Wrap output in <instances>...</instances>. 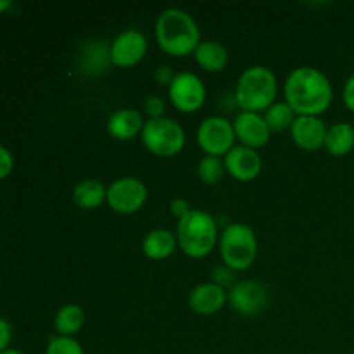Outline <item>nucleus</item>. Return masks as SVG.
Returning a JSON list of instances; mask_svg holds the SVG:
<instances>
[{"label": "nucleus", "instance_id": "f257e3e1", "mask_svg": "<svg viewBox=\"0 0 354 354\" xmlns=\"http://www.w3.org/2000/svg\"><path fill=\"white\" fill-rule=\"evenodd\" d=\"M283 97L297 116H322L332 106L334 88L324 71L313 66H299L286 78Z\"/></svg>", "mask_w": 354, "mask_h": 354}, {"label": "nucleus", "instance_id": "f03ea898", "mask_svg": "<svg viewBox=\"0 0 354 354\" xmlns=\"http://www.w3.org/2000/svg\"><path fill=\"white\" fill-rule=\"evenodd\" d=\"M154 33L161 50L173 57H185L194 54L203 41L196 19L187 10L178 7H169L159 14Z\"/></svg>", "mask_w": 354, "mask_h": 354}, {"label": "nucleus", "instance_id": "7ed1b4c3", "mask_svg": "<svg viewBox=\"0 0 354 354\" xmlns=\"http://www.w3.org/2000/svg\"><path fill=\"white\" fill-rule=\"evenodd\" d=\"M277 92L279 82L272 69L266 66H249L239 76L234 99L241 111L263 114L272 104L277 102Z\"/></svg>", "mask_w": 354, "mask_h": 354}, {"label": "nucleus", "instance_id": "20e7f679", "mask_svg": "<svg viewBox=\"0 0 354 354\" xmlns=\"http://www.w3.org/2000/svg\"><path fill=\"white\" fill-rule=\"evenodd\" d=\"M176 241L183 254L201 259L213 252L220 242L218 223L207 211L192 209L176 223Z\"/></svg>", "mask_w": 354, "mask_h": 354}, {"label": "nucleus", "instance_id": "39448f33", "mask_svg": "<svg viewBox=\"0 0 354 354\" xmlns=\"http://www.w3.org/2000/svg\"><path fill=\"white\" fill-rule=\"evenodd\" d=\"M220 254L223 265L234 272L251 268L258 256V237L245 223H230L220 234Z\"/></svg>", "mask_w": 354, "mask_h": 354}, {"label": "nucleus", "instance_id": "423d86ee", "mask_svg": "<svg viewBox=\"0 0 354 354\" xmlns=\"http://www.w3.org/2000/svg\"><path fill=\"white\" fill-rule=\"evenodd\" d=\"M140 137L145 149L159 158H173L180 154L187 140L182 124L168 116L145 121Z\"/></svg>", "mask_w": 354, "mask_h": 354}, {"label": "nucleus", "instance_id": "0eeeda50", "mask_svg": "<svg viewBox=\"0 0 354 354\" xmlns=\"http://www.w3.org/2000/svg\"><path fill=\"white\" fill-rule=\"evenodd\" d=\"M234 123L225 116H207L197 128V144L204 154L225 158L235 147Z\"/></svg>", "mask_w": 354, "mask_h": 354}, {"label": "nucleus", "instance_id": "6e6552de", "mask_svg": "<svg viewBox=\"0 0 354 354\" xmlns=\"http://www.w3.org/2000/svg\"><path fill=\"white\" fill-rule=\"evenodd\" d=\"M147 187L137 176H120L107 187L109 207L120 214H133L147 203Z\"/></svg>", "mask_w": 354, "mask_h": 354}, {"label": "nucleus", "instance_id": "1a4fd4ad", "mask_svg": "<svg viewBox=\"0 0 354 354\" xmlns=\"http://www.w3.org/2000/svg\"><path fill=\"white\" fill-rule=\"evenodd\" d=\"M207 90L201 76L192 71L176 73L175 80L168 86V97L173 106L182 113H196L206 102Z\"/></svg>", "mask_w": 354, "mask_h": 354}, {"label": "nucleus", "instance_id": "9d476101", "mask_svg": "<svg viewBox=\"0 0 354 354\" xmlns=\"http://www.w3.org/2000/svg\"><path fill=\"white\" fill-rule=\"evenodd\" d=\"M228 304L232 310L244 317H254L268 306V290L256 280H241L227 290Z\"/></svg>", "mask_w": 354, "mask_h": 354}, {"label": "nucleus", "instance_id": "9b49d317", "mask_svg": "<svg viewBox=\"0 0 354 354\" xmlns=\"http://www.w3.org/2000/svg\"><path fill=\"white\" fill-rule=\"evenodd\" d=\"M147 38L137 28H128L116 35L109 45L111 62L118 68H131L137 66L147 54Z\"/></svg>", "mask_w": 354, "mask_h": 354}, {"label": "nucleus", "instance_id": "f8f14e48", "mask_svg": "<svg viewBox=\"0 0 354 354\" xmlns=\"http://www.w3.org/2000/svg\"><path fill=\"white\" fill-rule=\"evenodd\" d=\"M225 169L232 178L239 182H251L261 173L263 159L256 149L245 147V145H235L230 152L223 158Z\"/></svg>", "mask_w": 354, "mask_h": 354}, {"label": "nucleus", "instance_id": "ddd939ff", "mask_svg": "<svg viewBox=\"0 0 354 354\" xmlns=\"http://www.w3.org/2000/svg\"><path fill=\"white\" fill-rule=\"evenodd\" d=\"M232 123H234L235 137L241 142V145L258 151L259 147L268 144L272 131H270L261 113L241 111Z\"/></svg>", "mask_w": 354, "mask_h": 354}, {"label": "nucleus", "instance_id": "4468645a", "mask_svg": "<svg viewBox=\"0 0 354 354\" xmlns=\"http://www.w3.org/2000/svg\"><path fill=\"white\" fill-rule=\"evenodd\" d=\"M328 127L320 116H297L290 127V137L304 151H318L325 145Z\"/></svg>", "mask_w": 354, "mask_h": 354}, {"label": "nucleus", "instance_id": "2eb2a0df", "mask_svg": "<svg viewBox=\"0 0 354 354\" xmlns=\"http://www.w3.org/2000/svg\"><path fill=\"white\" fill-rule=\"evenodd\" d=\"M228 303L227 289L214 282H204L194 287L189 294V306L194 313L209 317L218 313Z\"/></svg>", "mask_w": 354, "mask_h": 354}, {"label": "nucleus", "instance_id": "dca6fc26", "mask_svg": "<svg viewBox=\"0 0 354 354\" xmlns=\"http://www.w3.org/2000/svg\"><path fill=\"white\" fill-rule=\"evenodd\" d=\"M144 124V116L137 109H133V107H121V109H116L107 118L106 128L113 138L128 142L133 140L137 135L142 133Z\"/></svg>", "mask_w": 354, "mask_h": 354}, {"label": "nucleus", "instance_id": "f3484780", "mask_svg": "<svg viewBox=\"0 0 354 354\" xmlns=\"http://www.w3.org/2000/svg\"><path fill=\"white\" fill-rule=\"evenodd\" d=\"M176 248H178L176 235L173 232L166 230V228L151 230L144 237V242H142V251H144V254L149 259H154V261H161V259L169 258L176 251Z\"/></svg>", "mask_w": 354, "mask_h": 354}, {"label": "nucleus", "instance_id": "a211bd4d", "mask_svg": "<svg viewBox=\"0 0 354 354\" xmlns=\"http://www.w3.org/2000/svg\"><path fill=\"white\" fill-rule=\"evenodd\" d=\"M73 201L82 209H97L107 201V187L95 178L82 180L73 189Z\"/></svg>", "mask_w": 354, "mask_h": 354}, {"label": "nucleus", "instance_id": "6ab92c4d", "mask_svg": "<svg viewBox=\"0 0 354 354\" xmlns=\"http://www.w3.org/2000/svg\"><path fill=\"white\" fill-rule=\"evenodd\" d=\"M196 62L209 73H218L228 64V50L216 40H203L194 52Z\"/></svg>", "mask_w": 354, "mask_h": 354}, {"label": "nucleus", "instance_id": "aec40b11", "mask_svg": "<svg viewBox=\"0 0 354 354\" xmlns=\"http://www.w3.org/2000/svg\"><path fill=\"white\" fill-rule=\"evenodd\" d=\"M324 149L335 158L348 156L354 149V124L342 121L328 127Z\"/></svg>", "mask_w": 354, "mask_h": 354}, {"label": "nucleus", "instance_id": "412c9836", "mask_svg": "<svg viewBox=\"0 0 354 354\" xmlns=\"http://www.w3.org/2000/svg\"><path fill=\"white\" fill-rule=\"evenodd\" d=\"M85 325V311L78 304H64L54 317V328L57 335L75 337Z\"/></svg>", "mask_w": 354, "mask_h": 354}, {"label": "nucleus", "instance_id": "4be33fe9", "mask_svg": "<svg viewBox=\"0 0 354 354\" xmlns=\"http://www.w3.org/2000/svg\"><path fill=\"white\" fill-rule=\"evenodd\" d=\"M266 124H268L270 131H275V133H282V131L290 130L292 123L296 121L297 114L294 113L292 107L286 102V100H277L275 104L268 107V109L263 113Z\"/></svg>", "mask_w": 354, "mask_h": 354}, {"label": "nucleus", "instance_id": "5701e85b", "mask_svg": "<svg viewBox=\"0 0 354 354\" xmlns=\"http://www.w3.org/2000/svg\"><path fill=\"white\" fill-rule=\"evenodd\" d=\"M82 61L85 64V71L93 75V73H100L107 68L111 62L109 55V45L104 44L102 40H92L83 47L82 52Z\"/></svg>", "mask_w": 354, "mask_h": 354}, {"label": "nucleus", "instance_id": "b1692460", "mask_svg": "<svg viewBox=\"0 0 354 354\" xmlns=\"http://www.w3.org/2000/svg\"><path fill=\"white\" fill-rule=\"evenodd\" d=\"M225 162L223 159L218 158V156H207L204 154L201 158L199 165H197V175L199 180L206 185H214V183L220 182L225 175Z\"/></svg>", "mask_w": 354, "mask_h": 354}, {"label": "nucleus", "instance_id": "393cba45", "mask_svg": "<svg viewBox=\"0 0 354 354\" xmlns=\"http://www.w3.org/2000/svg\"><path fill=\"white\" fill-rule=\"evenodd\" d=\"M45 354H85L83 346L75 337L64 335H52L45 348Z\"/></svg>", "mask_w": 354, "mask_h": 354}, {"label": "nucleus", "instance_id": "a878e982", "mask_svg": "<svg viewBox=\"0 0 354 354\" xmlns=\"http://www.w3.org/2000/svg\"><path fill=\"white\" fill-rule=\"evenodd\" d=\"M144 111L145 114H147L149 120H159V118H165V111H166L165 99L159 95L147 97L144 102Z\"/></svg>", "mask_w": 354, "mask_h": 354}, {"label": "nucleus", "instance_id": "bb28decb", "mask_svg": "<svg viewBox=\"0 0 354 354\" xmlns=\"http://www.w3.org/2000/svg\"><path fill=\"white\" fill-rule=\"evenodd\" d=\"M234 270L228 268L227 265H220V266H214L213 272H211V282H214L216 286L220 287H228L230 289L234 286Z\"/></svg>", "mask_w": 354, "mask_h": 354}, {"label": "nucleus", "instance_id": "cd10ccee", "mask_svg": "<svg viewBox=\"0 0 354 354\" xmlns=\"http://www.w3.org/2000/svg\"><path fill=\"white\" fill-rule=\"evenodd\" d=\"M14 169V158L10 151L3 145H0V180L7 178Z\"/></svg>", "mask_w": 354, "mask_h": 354}, {"label": "nucleus", "instance_id": "c85d7f7f", "mask_svg": "<svg viewBox=\"0 0 354 354\" xmlns=\"http://www.w3.org/2000/svg\"><path fill=\"white\" fill-rule=\"evenodd\" d=\"M169 209H171V214L176 218V220H182V218L187 216L194 207L190 206V203L187 199H183V197H176V199H173L171 204H169Z\"/></svg>", "mask_w": 354, "mask_h": 354}, {"label": "nucleus", "instance_id": "c756f323", "mask_svg": "<svg viewBox=\"0 0 354 354\" xmlns=\"http://www.w3.org/2000/svg\"><path fill=\"white\" fill-rule=\"evenodd\" d=\"M175 76L176 73L173 71L168 64H161L154 69V80L159 83V85L169 86L173 80H175Z\"/></svg>", "mask_w": 354, "mask_h": 354}, {"label": "nucleus", "instance_id": "7c9ffc66", "mask_svg": "<svg viewBox=\"0 0 354 354\" xmlns=\"http://www.w3.org/2000/svg\"><path fill=\"white\" fill-rule=\"evenodd\" d=\"M10 341H12V328L6 318L0 317V353L9 349Z\"/></svg>", "mask_w": 354, "mask_h": 354}, {"label": "nucleus", "instance_id": "2f4dec72", "mask_svg": "<svg viewBox=\"0 0 354 354\" xmlns=\"http://www.w3.org/2000/svg\"><path fill=\"white\" fill-rule=\"evenodd\" d=\"M342 100H344L346 107L354 113V73H351L346 80L344 88H342Z\"/></svg>", "mask_w": 354, "mask_h": 354}, {"label": "nucleus", "instance_id": "473e14b6", "mask_svg": "<svg viewBox=\"0 0 354 354\" xmlns=\"http://www.w3.org/2000/svg\"><path fill=\"white\" fill-rule=\"evenodd\" d=\"M10 7H12V2H10V0H0V14L9 10Z\"/></svg>", "mask_w": 354, "mask_h": 354}, {"label": "nucleus", "instance_id": "72a5a7b5", "mask_svg": "<svg viewBox=\"0 0 354 354\" xmlns=\"http://www.w3.org/2000/svg\"><path fill=\"white\" fill-rule=\"evenodd\" d=\"M0 354H24V353L19 351V349H16V348H9V349H6V351L0 353Z\"/></svg>", "mask_w": 354, "mask_h": 354}, {"label": "nucleus", "instance_id": "f704fd0d", "mask_svg": "<svg viewBox=\"0 0 354 354\" xmlns=\"http://www.w3.org/2000/svg\"><path fill=\"white\" fill-rule=\"evenodd\" d=\"M353 354H354V353H353Z\"/></svg>", "mask_w": 354, "mask_h": 354}, {"label": "nucleus", "instance_id": "c9c22d12", "mask_svg": "<svg viewBox=\"0 0 354 354\" xmlns=\"http://www.w3.org/2000/svg\"><path fill=\"white\" fill-rule=\"evenodd\" d=\"M353 124H354V123H353Z\"/></svg>", "mask_w": 354, "mask_h": 354}]
</instances>
